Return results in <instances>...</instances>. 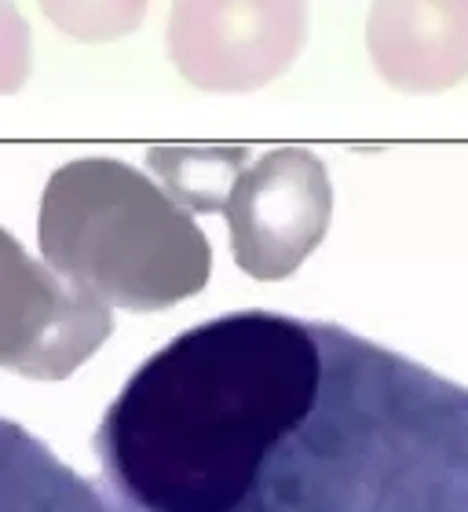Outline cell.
I'll return each instance as SVG.
<instances>
[{
    "label": "cell",
    "instance_id": "cell-11",
    "mask_svg": "<svg viewBox=\"0 0 468 512\" xmlns=\"http://www.w3.org/2000/svg\"><path fill=\"white\" fill-rule=\"evenodd\" d=\"M33 37L30 22L11 0H0V96H15L30 81Z\"/></svg>",
    "mask_w": 468,
    "mask_h": 512
},
{
    "label": "cell",
    "instance_id": "cell-2",
    "mask_svg": "<svg viewBox=\"0 0 468 512\" xmlns=\"http://www.w3.org/2000/svg\"><path fill=\"white\" fill-rule=\"evenodd\" d=\"M319 395L234 512H468V388L315 322Z\"/></svg>",
    "mask_w": 468,
    "mask_h": 512
},
{
    "label": "cell",
    "instance_id": "cell-1",
    "mask_svg": "<svg viewBox=\"0 0 468 512\" xmlns=\"http://www.w3.org/2000/svg\"><path fill=\"white\" fill-rule=\"evenodd\" d=\"M322 381L315 322L231 311L154 352L107 406L96 458L117 512H234Z\"/></svg>",
    "mask_w": 468,
    "mask_h": 512
},
{
    "label": "cell",
    "instance_id": "cell-9",
    "mask_svg": "<svg viewBox=\"0 0 468 512\" xmlns=\"http://www.w3.org/2000/svg\"><path fill=\"white\" fill-rule=\"evenodd\" d=\"M253 161L249 147H150L147 165L187 213H224L231 183Z\"/></svg>",
    "mask_w": 468,
    "mask_h": 512
},
{
    "label": "cell",
    "instance_id": "cell-10",
    "mask_svg": "<svg viewBox=\"0 0 468 512\" xmlns=\"http://www.w3.org/2000/svg\"><path fill=\"white\" fill-rule=\"evenodd\" d=\"M55 30L88 44H103L139 30L150 0H37Z\"/></svg>",
    "mask_w": 468,
    "mask_h": 512
},
{
    "label": "cell",
    "instance_id": "cell-7",
    "mask_svg": "<svg viewBox=\"0 0 468 512\" xmlns=\"http://www.w3.org/2000/svg\"><path fill=\"white\" fill-rule=\"evenodd\" d=\"M366 48L395 92H447L468 81V0H373Z\"/></svg>",
    "mask_w": 468,
    "mask_h": 512
},
{
    "label": "cell",
    "instance_id": "cell-4",
    "mask_svg": "<svg viewBox=\"0 0 468 512\" xmlns=\"http://www.w3.org/2000/svg\"><path fill=\"white\" fill-rule=\"evenodd\" d=\"M224 216L234 264L256 282H282L330 231V172L308 147L264 150L231 183Z\"/></svg>",
    "mask_w": 468,
    "mask_h": 512
},
{
    "label": "cell",
    "instance_id": "cell-5",
    "mask_svg": "<svg viewBox=\"0 0 468 512\" xmlns=\"http://www.w3.org/2000/svg\"><path fill=\"white\" fill-rule=\"evenodd\" d=\"M110 333V304L33 260L0 227V370L30 381H66Z\"/></svg>",
    "mask_w": 468,
    "mask_h": 512
},
{
    "label": "cell",
    "instance_id": "cell-3",
    "mask_svg": "<svg viewBox=\"0 0 468 512\" xmlns=\"http://www.w3.org/2000/svg\"><path fill=\"white\" fill-rule=\"evenodd\" d=\"M44 264L110 308L165 311L213 275L209 238L147 172L117 158H77L44 187Z\"/></svg>",
    "mask_w": 468,
    "mask_h": 512
},
{
    "label": "cell",
    "instance_id": "cell-6",
    "mask_svg": "<svg viewBox=\"0 0 468 512\" xmlns=\"http://www.w3.org/2000/svg\"><path fill=\"white\" fill-rule=\"evenodd\" d=\"M169 59L202 92H256L308 44V0H172Z\"/></svg>",
    "mask_w": 468,
    "mask_h": 512
},
{
    "label": "cell",
    "instance_id": "cell-8",
    "mask_svg": "<svg viewBox=\"0 0 468 512\" xmlns=\"http://www.w3.org/2000/svg\"><path fill=\"white\" fill-rule=\"evenodd\" d=\"M0 512H117V505L41 439L0 417Z\"/></svg>",
    "mask_w": 468,
    "mask_h": 512
}]
</instances>
